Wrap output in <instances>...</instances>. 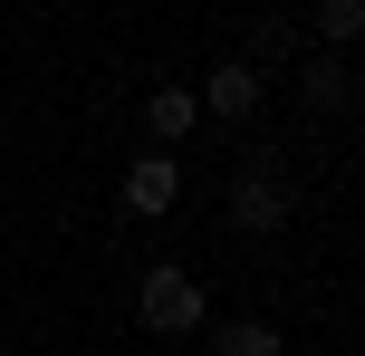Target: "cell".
I'll use <instances>...</instances> for the list:
<instances>
[{"label": "cell", "instance_id": "1", "mask_svg": "<svg viewBox=\"0 0 365 356\" xmlns=\"http://www.w3.org/2000/svg\"><path fill=\"white\" fill-rule=\"evenodd\" d=\"M135 299H145V327H154V337H192V327H202V280L173 270V260H154Z\"/></svg>", "mask_w": 365, "mask_h": 356}, {"label": "cell", "instance_id": "2", "mask_svg": "<svg viewBox=\"0 0 365 356\" xmlns=\"http://www.w3.org/2000/svg\"><path fill=\"white\" fill-rule=\"evenodd\" d=\"M279 222H289V183H279L269 164H250V173L231 183V231H250V241H259V231H279Z\"/></svg>", "mask_w": 365, "mask_h": 356}, {"label": "cell", "instance_id": "3", "mask_svg": "<svg viewBox=\"0 0 365 356\" xmlns=\"http://www.w3.org/2000/svg\"><path fill=\"white\" fill-rule=\"evenodd\" d=\"M173 203H182V164H173V154H135V164H125V212H135V222H164Z\"/></svg>", "mask_w": 365, "mask_h": 356}, {"label": "cell", "instance_id": "4", "mask_svg": "<svg viewBox=\"0 0 365 356\" xmlns=\"http://www.w3.org/2000/svg\"><path fill=\"white\" fill-rule=\"evenodd\" d=\"M202 116H221V126H240V116H259V68H212L202 77Z\"/></svg>", "mask_w": 365, "mask_h": 356}, {"label": "cell", "instance_id": "5", "mask_svg": "<svg viewBox=\"0 0 365 356\" xmlns=\"http://www.w3.org/2000/svg\"><path fill=\"white\" fill-rule=\"evenodd\" d=\"M145 126H154V145H182V135L202 126V96L192 87H154L145 96Z\"/></svg>", "mask_w": 365, "mask_h": 356}, {"label": "cell", "instance_id": "6", "mask_svg": "<svg viewBox=\"0 0 365 356\" xmlns=\"http://www.w3.org/2000/svg\"><path fill=\"white\" fill-rule=\"evenodd\" d=\"M212 356H279V327L269 318H231V327H212Z\"/></svg>", "mask_w": 365, "mask_h": 356}, {"label": "cell", "instance_id": "7", "mask_svg": "<svg viewBox=\"0 0 365 356\" xmlns=\"http://www.w3.org/2000/svg\"><path fill=\"white\" fill-rule=\"evenodd\" d=\"M308 96H317V106H356V68H346V58H317V68H308Z\"/></svg>", "mask_w": 365, "mask_h": 356}, {"label": "cell", "instance_id": "8", "mask_svg": "<svg viewBox=\"0 0 365 356\" xmlns=\"http://www.w3.org/2000/svg\"><path fill=\"white\" fill-rule=\"evenodd\" d=\"M317 29H327L336 49H346V39L365 29V0H317Z\"/></svg>", "mask_w": 365, "mask_h": 356}]
</instances>
